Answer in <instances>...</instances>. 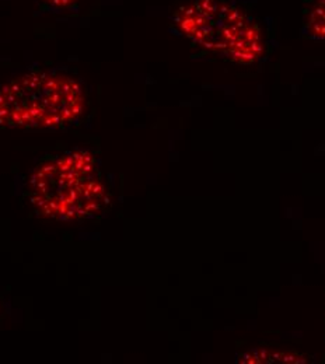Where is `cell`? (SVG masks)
<instances>
[{
    "mask_svg": "<svg viewBox=\"0 0 325 364\" xmlns=\"http://www.w3.org/2000/svg\"><path fill=\"white\" fill-rule=\"evenodd\" d=\"M30 199L40 215L53 220L97 215L107 192L95 157L87 150H73L43 163L30 178Z\"/></svg>",
    "mask_w": 325,
    "mask_h": 364,
    "instance_id": "obj_1",
    "label": "cell"
},
{
    "mask_svg": "<svg viewBox=\"0 0 325 364\" xmlns=\"http://www.w3.org/2000/svg\"><path fill=\"white\" fill-rule=\"evenodd\" d=\"M87 100L82 85L66 75L37 72L0 86V127L58 129L78 121Z\"/></svg>",
    "mask_w": 325,
    "mask_h": 364,
    "instance_id": "obj_2",
    "label": "cell"
},
{
    "mask_svg": "<svg viewBox=\"0 0 325 364\" xmlns=\"http://www.w3.org/2000/svg\"><path fill=\"white\" fill-rule=\"evenodd\" d=\"M306 36L313 40H325V0H317L310 11Z\"/></svg>",
    "mask_w": 325,
    "mask_h": 364,
    "instance_id": "obj_4",
    "label": "cell"
},
{
    "mask_svg": "<svg viewBox=\"0 0 325 364\" xmlns=\"http://www.w3.org/2000/svg\"><path fill=\"white\" fill-rule=\"evenodd\" d=\"M80 0H44V3L48 7L55 9V10H65V9H70L72 6H75L76 3H79Z\"/></svg>",
    "mask_w": 325,
    "mask_h": 364,
    "instance_id": "obj_5",
    "label": "cell"
},
{
    "mask_svg": "<svg viewBox=\"0 0 325 364\" xmlns=\"http://www.w3.org/2000/svg\"><path fill=\"white\" fill-rule=\"evenodd\" d=\"M174 23L192 43L238 62H252L262 52L257 21L232 0H186Z\"/></svg>",
    "mask_w": 325,
    "mask_h": 364,
    "instance_id": "obj_3",
    "label": "cell"
}]
</instances>
